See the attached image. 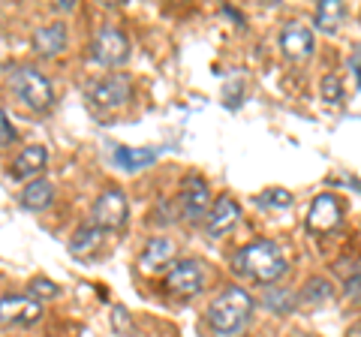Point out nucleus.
Wrapping results in <instances>:
<instances>
[{
    "mask_svg": "<svg viewBox=\"0 0 361 337\" xmlns=\"http://www.w3.org/2000/svg\"><path fill=\"white\" fill-rule=\"evenodd\" d=\"M232 271L238 277H247L253 283H277L280 277L289 271L286 253L277 241L259 238L244 244L238 253L232 256Z\"/></svg>",
    "mask_w": 361,
    "mask_h": 337,
    "instance_id": "nucleus-1",
    "label": "nucleus"
},
{
    "mask_svg": "<svg viewBox=\"0 0 361 337\" xmlns=\"http://www.w3.org/2000/svg\"><path fill=\"white\" fill-rule=\"evenodd\" d=\"M208 329L217 337H235L253 317V295L244 286H226L208 305Z\"/></svg>",
    "mask_w": 361,
    "mask_h": 337,
    "instance_id": "nucleus-2",
    "label": "nucleus"
},
{
    "mask_svg": "<svg viewBox=\"0 0 361 337\" xmlns=\"http://www.w3.org/2000/svg\"><path fill=\"white\" fill-rule=\"evenodd\" d=\"M9 87H13V94L21 99V106H27L33 111H45L54 103V87L37 66H18V70L9 75Z\"/></svg>",
    "mask_w": 361,
    "mask_h": 337,
    "instance_id": "nucleus-3",
    "label": "nucleus"
},
{
    "mask_svg": "<svg viewBox=\"0 0 361 337\" xmlns=\"http://www.w3.org/2000/svg\"><path fill=\"white\" fill-rule=\"evenodd\" d=\"M127 217H130V202L123 196V190L118 187H106L103 193L97 196L94 208H90V223L106 232H115L127 226Z\"/></svg>",
    "mask_w": 361,
    "mask_h": 337,
    "instance_id": "nucleus-4",
    "label": "nucleus"
},
{
    "mask_svg": "<svg viewBox=\"0 0 361 337\" xmlns=\"http://www.w3.org/2000/svg\"><path fill=\"white\" fill-rule=\"evenodd\" d=\"M208 283V265L199 259H178L166 274V289L175 298H193Z\"/></svg>",
    "mask_w": 361,
    "mask_h": 337,
    "instance_id": "nucleus-5",
    "label": "nucleus"
},
{
    "mask_svg": "<svg viewBox=\"0 0 361 337\" xmlns=\"http://www.w3.org/2000/svg\"><path fill=\"white\" fill-rule=\"evenodd\" d=\"M90 51H94V61L99 66H106V70H111V66H123L130 61V39L118 25H103L97 30Z\"/></svg>",
    "mask_w": 361,
    "mask_h": 337,
    "instance_id": "nucleus-6",
    "label": "nucleus"
},
{
    "mask_svg": "<svg viewBox=\"0 0 361 337\" xmlns=\"http://www.w3.org/2000/svg\"><path fill=\"white\" fill-rule=\"evenodd\" d=\"M178 205H180V214L190 217V220H202L208 217L211 211V190H208V181L199 175H190L184 184H180V193H178Z\"/></svg>",
    "mask_w": 361,
    "mask_h": 337,
    "instance_id": "nucleus-7",
    "label": "nucleus"
},
{
    "mask_svg": "<svg viewBox=\"0 0 361 337\" xmlns=\"http://www.w3.org/2000/svg\"><path fill=\"white\" fill-rule=\"evenodd\" d=\"M87 97L94 99L99 109H121L127 99L133 97V82L127 75H103L99 82H94L87 87Z\"/></svg>",
    "mask_w": 361,
    "mask_h": 337,
    "instance_id": "nucleus-8",
    "label": "nucleus"
},
{
    "mask_svg": "<svg viewBox=\"0 0 361 337\" xmlns=\"http://www.w3.org/2000/svg\"><path fill=\"white\" fill-rule=\"evenodd\" d=\"M42 319V305L30 295H4L0 298V325H37Z\"/></svg>",
    "mask_w": 361,
    "mask_h": 337,
    "instance_id": "nucleus-9",
    "label": "nucleus"
},
{
    "mask_svg": "<svg viewBox=\"0 0 361 337\" xmlns=\"http://www.w3.org/2000/svg\"><path fill=\"white\" fill-rule=\"evenodd\" d=\"M341 220H343V211H341V202H337L334 193H319L313 199V205L307 211V229L310 232H331L341 226Z\"/></svg>",
    "mask_w": 361,
    "mask_h": 337,
    "instance_id": "nucleus-10",
    "label": "nucleus"
},
{
    "mask_svg": "<svg viewBox=\"0 0 361 337\" xmlns=\"http://www.w3.org/2000/svg\"><path fill=\"white\" fill-rule=\"evenodd\" d=\"M316 49V39H313V30L301 21H289V25L280 30V51L283 58L289 61H307Z\"/></svg>",
    "mask_w": 361,
    "mask_h": 337,
    "instance_id": "nucleus-11",
    "label": "nucleus"
},
{
    "mask_svg": "<svg viewBox=\"0 0 361 337\" xmlns=\"http://www.w3.org/2000/svg\"><path fill=\"white\" fill-rule=\"evenodd\" d=\"M241 220V205L232 196H217L214 205L205 217V232L211 238H220V235H229L235 229V223Z\"/></svg>",
    "mask_w": 361,
    "mask_h": 337,
    "instance_id": "nucleus-12",
    "label": "nucleus"
},
{
    "mask_svg": "<svg viewBox=\"0 0 361 337\" xmlns=\"http://www.w3.org/2000/svg\"><path fill=\"white\" fill-rule=\"evenodd\" d=\"M106 241H109V232L94 226V223H87V226H82L70 238V253L75 256V259H90V256H97L99 250H103Z\"/></svg>",
    "mask_w": 361,
    "mask_h": 337,
    "instance_id": "nucleus-13",
    "label": "nucleus"
},
{
    "mask_svg": "<svg viewBox=\"0 0 361 337\" xmlns=\"http://www.w3.org/2000/svg\"><path fill=\"white\" fill-rule=\"evenodd\" d=\"M66 49V25L63 21H51V25H42L33 33V51L39 58H54Z\"/></svg>",
    "mask_w": 361,
    "mask_h": 337,
    "instance_id": "nucleus-14",
    "label": "nucleus"
},
{
    "mask_svg": "<svg viewBox=\"0 0 361 337\" xmlns=\"http://www.w3.org/2000/svg\"><path fill=\"white\" fill-rule=\"evenodd\" d=\"M175 253H178V247H175L172 238H151L148 244H145L142 256H139V268L145 274H151V271H157V268H166L175 259Z\"/></svg>",
    "mask_w": 361,
    "mask_h": 337,
    "instance_id": "nucleus-15",
    "label": "nucleus"
},
{
    "mask_svg": "<svg viewBox=\"0 0 361 337\" xmlns=\"http://www.w3.org/2000/svg\"><path fill=\"white\" fill-rule=\"evenodd\" d=\"M45 163H49V151L42 148V145H27V148H21L18 157L13 160V168H9V175L13 178H37V172H42Z\"/></svg>",
    "mask_w": 361,
    "mask_h": 337,
    "instance_id": "nucleus-16",
    "label": "nucleus"
},
{
    "mask_svg": "<svg viewBox=\"0 0 361 337\" xmlns=\"http://www.w3.org/2000/svg\"><path fill=\"white\" fill-rule=\"evenodd\" d=\"M160 160V148H115V166L123 172H142Z\"/></svg>",
    "mask_w": 361,
    "mask_h": 337,
    "instance_id": "nucleus-17",
    "label": "nucleus"
},
{
    "mask_svg": "<svg viewBox=\"0 0 361 337\" xmlns=\"http://www.w3.org/2000/svg\"><path fill=\"white\" fill-rule=\"evenodd\" d=\"M21 205L27 211H45L54 205V184L49 178H33V181L21 190Z\"/></svg>",
    "mask_w": 361,
    "mask_h": 337,
    "instance_id": "nucleus-18",
    "label": "nucleus"
},
{
    "mask_svg": "<svg viewBox=\"0 0 361 337\" xmlns=\"http://www.w3.org/2000/svg\"><path fill=\"white\" fill-rule=\"evenodd\" d=\"M343 21H346V6L341 4V0H322V4L316 6L313 25L322 33H337L343 27Z\"/></svg>",
    "mask_w": 361,
    "mask_h": 337,
    "instance_id": "nucleus-19",
    "label": "nucleus"
},
{
    "mask_svg": "<svg viewBox=\"0 0 361 337\" xmlns=\"http://www.w3.org/2000/svg\"><path fill=\"white\" fill-rule=\"evenodd\" d=\"M301 298H304V301H329V298H331V283H329L325 277H313L310 283L304 286Z\"/></svg>",
    "mask_w": 361,
    "mask_h": 337,
    "instance_id": "nucleus-20",
    "label": "nucleus"
},
{
    "mask_svg": "<svg viewBox=\"0 0 361 337\" xmlns=\"http://www.w3.org/2000/svg\"><path fill=\"white\" fill-rule=\"evenodd\" d=\"M27 292H30V298H54L61 292V286L58 283H51V280H45V277H33L30 280V286H27Z\"/></svg>",
    "mask_w": 361,
    "mask_h": 337,
    "instance_id": "nucleus-21",
    "label": "nucleus"
},
{
    "mask_svg": "<svg viewBox=\"0 0 361 337\" xmlns=\"http://www.w3.org/2000/svg\"><path fill=\"white\" fill-rule=\"evenodd\" d=\"M322 97L329 99V103H341V99H343L337 75H325V82H322Z\"/></svg>",
    "mask_w": 361,
    "mask_h": 337,
    "instance_id": "nucleus-22",
    "label": "nucleus"
},
{
    "mask_svg": "<svg viewBox=\"0 0 361 337\" xmlns=\"http://www.w3.org/2000/svg\"><path fill=\"white\" fill-rule=\"evenodd\" d=\"M262 205H280V208H286V205H292V193L289 190H268V193L259 199Z\"/></svg>",
    "mask_w": 361,
    "mask_h": 337,
    "instance_id": "nucleus-23",
    "label": "nucleus"
},
{
    "mask_svg": "<svg viewBox=\"0 0 361 337\" xmlns=\"http://www.w3.org/2000/svg\"><path fill=\"white\" fill-rule=\"evenodd\" d=\"M268 307L277 310V313H286V310L292 307V292H289V289H280V295H274V292H271V295H268Z\"/></svg>",
    "mask_w": 361,
    "mask_h": 337,
    "instance_id": "nucleus-24",
    "label": "nucleus"
},
{
    "mask_svg": "<svg viewBox=\"0 0 361 337\" xmlns=\"http://www.w3.org/2000/svg\"><path fill=\"white\" fill-rule=\"evenodd\" d=\"M16 142V127L9 123V118H6V111L0 109V148H9V145Z\"/></svg>",
    "mask_w": 361,
    "mask_h": 337,
    "instance_id": "nucleus-25",
    "label": "nucleus"
},
{
    "mask_svg": "<svg viewBox=\"0 0 361 337\" xmlns=\"http://www.w3.org/2000/svg\"><path fill=\"white\" fill-rule=\"evenodd\" d=\"M343 292H346V298H353V301H358V305H361V271L353 274V277H346Z\"/></svg>",
    "mask_w": 361,
    "mask_h": 337,
    "instance_id": "nucleus-26",
    "label": "nucleus"
}]
</instances>
